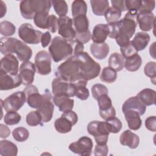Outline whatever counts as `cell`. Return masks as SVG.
I'll return each mask as SVG.
<instances>
[{
  "instance_id": "cell-1",
  "label": "cell",
  "mask_w": 156,
  "mask_h": 156,
  "mask_svg": "<svg viewBox=\"0 0 156 156\" xmlns=\"http://www.w3.org/2000/svg\"><path fill=\"white\" fill-rule=\"evenodd\" d=\"M75 42V39H66L59 36L55 37L48 49L52 60L55 62H59L73 56Z\"/></svg>"
},
{
  "instance_id": "cell-2",
  "label": "cell",
  "mask_w": 156,
  "mask_h": 156,
  "mask_svg": "<svg viewBox=\"0 0 156 156\" xmlns=\"http://www.w3.org/2000/svg\"><path fill=\"white\" fill-rule=\"evenodd\" d=\"M55 75L56 77L65 79L71 83L79 79L85 80L80 74V65L75 55L71 56L60 64L57 67Z\"/></svg>"
},
{
  "instance_id": "cell-3",
  "label": "cell",
  "mask_w": 156,
  "mask_h": 156,
  "mask_svg": "<svg viewBox=\"0 0 156 156\" xmlns=\"http://www.w3.org/2000/svg\"><path fill=\"white\" fill-rule=\"evenodd\" d=\"M80 69V74L86 80L98 77L101 71L100 65L95 62L87 52H82L76 55Z\"/></svg>"
},
{
  "instance_id": "cell-4",
  "label": "cell",
  "mask_w": 156,
  "mask_h": 156,
  "mask_svg": "<svg viewBox=\"0 0 156 156\" xmlns=\"http://www.w3.org/2000/svg\"><path fill=\"white\" fill-rule=\"evenodd\" d=\"M23 92L26 96L27 104L31 108L38 109L45 101V100L52 95L50 91L46 89L44 94H40L38 88L34 85H27L24 90Z\"/></svg>"
},
{
  "instance_id": "cell-5",
  "label": "cell",
  "mask_w": 156,
  "mask_h": 156,
  "mask_svg": "<svg viewBox=\"0 0 156 156\" xmlns=\"http://www.w3.org/2000/svg\"><path fill=\"white\" fill-rule=\"evenodd\" d=\"M88 132L94 136L98 144H105L107 143L108 132L105 121H92L87 126Z\"/></svg>"
},
{
  "instance_id": "cell-6",
  "label": "cell",
  "mask_w": 156,
  "mask_h": 156,
  "mask_svg": "<svg viewBox=\"0 0 156 156\" xmlns=\"http://www.w3.org/2000/svg\"><path fill=\"white\" fill-rule=\"evenodd\" d=\"M43 34L42 32L35 29L29 23H24L18 29L19 37L27 44H37L39 43Z\"/></svg>"
},
{
  "instance_id": "cell-7",
  "label": "cell",
  "mask_w": 156,
  "mask_h": 156,
  "mask_svg": "<svg viewBox=\"0 0 156 156\" xmlns=\"http://www.w3.org/2000/svg\"><path fill=\"white\" fill-rule=\"evenodd\" d=\"M26 101V96L23 91H16L9 96L4 101L1 100L2 107L7 112L19 110Z\"/></svg>"
},
{
  "instance_id": "cell-8",
  "label": "cell",
  "mask_w": 156,
  "mask_h": 156,
  "mask_svg": "<svg viewBox=\"0 0 156 156\" xmlns=\"http://www.w3.org/2000/svg\"><path fill=\"white\" fill-rule=\"evenodd\" d=\"M52 91L54 95L64 94L69 98L76 96V87L67 80L57 77L52 82Z\"/></svg>"
},
{
  "instance_id": "cell-9",
  "label": "cell",
  "mask_w": 156,
  "mask_h": 156,
  "mask_svg": "<svg viewBox=\"0 0 156 156\" xmlns=\"http://www.w3.org/2000/svg\"><path fill=\"white\" fill-rule=\"evenodd\" d=\"M51 56L46 51L38 52L35 57V66L37 73L45 76L51 72Z\"/></svg>"
},
{
  "instance_id": "cell-10",
  "label": "cell",
  "mask_w": 156,
  "mask_h": 156,
  "mask_svg": "<svg viewBox=\"0 0 156 156\" xmlns=\"http://www.w3.org/2000/svg\"><path fill=\"white\" fill-rule=\"evenodd\" d=\"M93 143L92 140L86 136H82L77 141L69 146V149L73 153L80 155L90 156L92 152Z\"/></svg>"
},
{
  "instance_id": "cell-11",
  "label": "cell",
  "mask_w": 156,
  "mask_h": 156,
  "mask_svg": "<svg viewBox=\"0 0 156 156\" xmlns=\"http://www.w3.org/2000/svg\"><path fill=\"white\" fill-rule=\"evenodd\" d=\"M58 33L64 38L74 39L76 30L73 27V20L67 16L60 17L58 20Z\"/></svg>"
},
{
  "instance_id": "cell-12",
  "label": "cell",
  "mask_w": 156,
  "mask_h": 156,
  "mask_svg": "<svg viewBox=\"0 0 156 156\" xmlns=\"http://www.w3.org/2000/svg\"><path fill=\"white\" fill-rule=\"evenodd\" d=\"M15 53L18 58L21 62H26L31 58L32 51L24 42L14 38L12 46V54Z\"/></svg>"
},
{
  "instance_id": "cell-13",
  "label": "cell",
  "mask_w": 156,
  "mask_h": 156,
  "mask_svg": "<svg viewBox=\"0 0 156 156\" xmlns=\"http://www.w3.org/2000/svg\"><path fill=\"white\" fill-rule=\"evenodd\" d=\"M0 73L17 74L19 69V62L16 57L13 54L5 55L1 60Z\"/></svg>"
},
{
  "instance_id": "cell-14",
  "label": "cell",
  "mask_w": 156,
  "mask_h": 156,
  "mask_svg": "<svg viewBox=\"0 0 156 156\" xmlns=\"http://www.w3.org/2000/svg\"><path fill=\"white\" fill-rule=\"evenodd\" d=\"M22 84V79L19 74L12 75L0 73V90H9L15 88Z\"/></svg>"
},
{
  "instance_id": "cell-15",
  "label": "cell",
  "mask_w": 156,
  "mask_h": 156,
  "mask_svg": "<svg viewBox=\"0 0 156 156\" xmlns=\"http://www.w3.org/2000/svg\"><path fill=\"white\" fill-rule=\"evenodd\" d=\"M35 66L30 61L24 62L20 66V75L22 79V84L26 86L31 85L34 80Z\"/></svg>"
},
{
  "instance_id": "cell-16",
  "label": "cell",
  "mask_w": 156,
  "mask_h": 156,
  "mask_svg": "<svg viewBox=\"0 0 156 156\" xmlns=\"http://www.w3.org/2000/svg\"><path fill=\"white\" fill-rule=\"evenodd\" d=\"M136 21L141 30L149 31L154 26L155 16L152 12H138Z\"/></svg>"
},
{
  "instance_id": "cell-17",
  "label": "cell",
  "mask_w": 156,
  "mask_h": 156,
  "mask_svg": "<svg viewBox=\"0 0 156 156\" xmlns=\"http://www.w3.org/2000/svg\"><path fill=\"white\" fill-rule=\"evenodd\" d=\"M146 110V106L144 105L136 96H133L127 99L123 104L122 107V112L127 110H134L140 115V116L144 114Z\"/></svg>"
},
{
  "instance_id": "cell-18",
  "label": "cell",
  "mask_w": 156,
  "mask_h": 156,
  "mask_svg": "<svg viewBox=\"0 0 156 156\" xmlns=\"http://www.w3.org/2000/svg\"><path fill=\"white\" fill-rule=\"evenodd\" d=\"M20 10L22 16L27 20L34 18L37 12L36 0H24L20 4Z\"/></svg>"
},
{
  "instance_id": "cell-19",
  "label": "cell",
  "mask_w": 156,
  "mask_h": 156,
  "mask_svg": "<svg viewBox=\"0 0 156 156\" xmlns=\"http://www.w3.org/2000/svg\"><path fill=\"white\" fill-rule=\"evenodd\" d=\"M53 96H50L43 102L42 105L37 109L42 117V122H48L50 121L52 118L54 110V105L53 104Z\"/></svg>"
},
{
  "instance_id": "cell-20",
  "label": "cell",
  "mask_w": 156,
  "mask_h": 156,
  "mask_svg": "<svg viewBox=\"0 0 156 156\" xmlns=\"http://www.w3.org/2000/svg\"><path fill=\"white\" fill-rule=\"evenodd\" d=\"M119 142L123 146H127L130 149L136 148L140 143V138L138 135L130 130L124 131L119 137Z\"/></svg>"
},
{
  "instance_id": "cell-21",
  "label": "cell",
  "mask_w": 156,
  "mask_h": 156,
  "mask_svg": "<svg viewBox=\"0 0 156 156\" xmlns=\"http://www.w3.org/2000/svg\"><path fill=\"white\" fill-rule=\"evenodd\" d=\"M109 34L108 24H98L96 25L93 30L91 40L94 43H104Z\"/></svg>"
},
{
  "instance_id": "cell-22",
  "label": "cell",
  "mask_w": 156,
  "mask_h": 156,
  "mask_svg": "<svg viewBox=\"0 0 156 156\" xmlns=\"http://www.w3.org/2000/svg\"><path fill=\"white\" fill-rule=\"evenodd\" d=\"M53 102L59 110L63 113L72 110L74 107V100L64 94L54 95Z\"/></svg>"
},
{
  "instance_id": "cell-23",
  "label": "cell",
  "mask_w": 156,
  "mask_h": 156,
  "mask_svg": "<svg viewBox=\"0 0 156 156\" xmlns=\"http://www.w3.org/2000/svg\"><path fill=\"white\" fill-rule=\"evenodd\" d=\"M123 113L130 129L136 130L141 127L142 121L138 112L134 110H127Z\"/></svg>"
},
{
  "instance_id": "cell-24",
  "label": "cell",
  "mask_w": 156,
  "mask_h": 156,
  "mask_svg": "<svg viewBox=\"0 0 156 156\" xmlns=\"http://www.w3.org/2000/svg\"><path fill=\"white\" fill-rule=\"evenodd\" d=\"M109 46L105 42L102 43H93L90 45V51L92 55L99 60L104 59L108 54Z\"/></svg>"
},
{
  "instance_id": "cell-25",
  "label": "cell",
  "mask_w": 156,
  "mask_h": 156,
  "mask_svg": "<svg viewBox=\"0 0 156 156\" xmlns=\"http://www.w3.org/2000/svg\"><path fill=\"white\" fill-rule=\"evenodd\" d=\"M149 41L150 36L147 33L140 32L135 34L131 43L137 51H140L146 48Z\"/></svg>"
},
{
  "instance_id": "cell-26",
  "label": "cell",
  "mask_w": 156,
  "mask_h": 156,
  "mask_svg": "<svg viewBox=\"0 0 156 156\" xmlns=\"http://www.w3.org/2000/svg\"><path fill=\"white\" fill-rule=\"evenodd\" d=\"M156 92L150 88H145L140 91L136 97L146 106L154 105L155 103Z\"/></svg>"
},
{
  "instance_id": "cell-27",
  "label": "cell",
  "mask_w": 156,
  "mask_h": 156,
  "mask_svg": "<svg viewBox=\"0 0 156 156\" xmlns=\"http://www.w3.org/2000/svg\"><path fill=\"white\" fill-rule=\"evenodd\" d=\"M18 154V147L15 144L9 140L0 141V154L2 156H16Z\"/></svg>"
},
{
  "instance_id": "cell-28",
  "label": "cell",
  "mask_w": 156,
  "mask_h": 156,
  "mask_svg": "<svg viewBox=\"0 0 156 156\" xmlns=\"http://www.w3.org/2000/svg\"><path fill=\"white\" fill-rule=\"evenodd\" d=\"M90 4L93 13L97 16L104 15L110 7L108 0H91Z\"/></svg>"
},
{
  "instance_id": "cell-29",
  "label": "cell",
  "mask_w": 156,
  "mask_h": 156,
  "mask_svg": "<svg viewBox=\"0 0 156 156\" xmlns=\"http://www.w3.org/2000/svg\"><path fill=\"white\" fill-rule=\"evenodd\" d=\"M124 58L121 54L118 52L113 53L108 59V67L115 71H120L124 67Z\"/></svg>"
},
{
  "instance_id": "cell-30",
  "label": "cell",
  "mask_w": 156,
  "mask_h": 156,
  "mask_svg": "<svg viewBox=\"0 0 156 156\" xmlns=\"http://www.w3.org/2000/svg\"><path fill=\"white\" fill-rule=\"evenodd\" d=\"M87 81L85 80H79L73 84L76 87V96L80 100H87L90 96L89 90L86 88Z\"/></svg>"
},
{
  "instance_id": "cell-31",
  "label": "cell",
  "mask_w": 156,
  "mask_h": 156,
  "mask_svg": "<svg viewBox=\"0 0 156 156\" xmlns=\"http://www.w3.org/2000/svg\"><path fill=\"white\" fill-rule=\"evenodd\" d=\"M73 22L77 33H83L89 30V21L86 15H81L73 18Z\"/></svg>"
},
{
  "instance_id": "cell-32",
  "label": "cell",
  "mask_w": 156,
  "mask_h": 156,
  "mask_svg": "<svg viewBox=\"0 0 156 156\" xmlns=\"http://www.w3.org/2000/svg\"><path fill=\"white\" fill-rule=\"evenodd\" d=\"M73 124L66 118L61 116L60 118L57 119L54 122L55 130L61 133H66L69 132L72 129Z\"/></svg>"
},
{
  "instance_id": "cell-33",
  "label": "cell",
  "mask_w": 156,
  "mask_h": 156,
  "mask_svg": "<svg viewBox=\"0 0 156 156\" xmlns=\"http://www.w3.org/2000/svg\"><path fill=\"white\" fill-rule=\"evenodd\" d=\"M142 63V59L141 57L138 54H135L127 59L124 62L125 68L131 72L136 71L138 70Z\"/></svg>"
},
{
  "instance_id": "cell-34",
  "label": "cell",
  "mask_w": 156,
  "mask_h": 156,
  "mask_svg": "<svg viewBox=\"0 0 156 156\" xmlns=\"http://www.w3.org/2000/svg\"><path fill=\"white\" fill-rule=\"evenodd\" d=\"M87 12V5L85 1L83 0H75L71 5V12L73 18L77 16L86 15Z\"/></svg>"
},
{
  "instance_id": "cell-35",
  "label": "cell",
  "mask_w": 156,
  "mask_h": 156,
  "mask_svg": "<svg viewBox=\"0 0 156 156\" xmlns=\"http://www.w3.org/2000/svg\"><path fill=\"white\" fill-rule=\"evenodd\" d=\"M49 16V12L40 11L36 12L34 17V23L35 26L41 29H47V21Z\"/></svg>"
},
{
  "instance_id": "cell-36",
  "label": "cell",
  "mask_w": 156,
  "mask_h": 156,
  "mask_svg": "<svg viewBox=\"0 0 156 156\" xmlns=\"http://www.w3.org/2000/svg\"><path fill=\"white\" fill-rule=\"evenodd\" d=\"M117 79V73L114 69L110 67H104L100 75V79L108 83L114 82Z\"/></svg>"
},
{
  "instance_id": "cell-37",
  "label": "cell",
  "mask_w": 156,
  "mask_h": 156,
  "mask_svg": "<svg viewBox=\"0 0 156 156\" xmlns=\"http://www.w3.org/2000/svg\"><path fill=\"white\" fill-rule=\"evenodd\" d=\"M106 127L110 133H117L122 129V124L119 119L116 117L111 118L105 120Z\"/></svg>"
},
{
  "instance_id": "cell-38",
  "label": "cell",
  "mask_w": 156,
  "mask_h": 156,
  "mask_svg": "<svg viewBox=\"0 0 156 156\" xmlns=\"http://www.w3.org/2000/svg\"><path fill=\"white\" fill-rule=\"evenodd\" d=\"M51 2L55 13L60 17L66 16L68 10L66 1L62 0H54L51 1Z\"/></svg>"
},
{
  "instance_id": "cell-39",
  "label": "cell",
  "mask_w": 156,
  "mask_h": 156,
  "mask_svg": "<svg viewBox=\"0 0 156 156\" xmlns=\"http://www.w3.org/2000/svg\"><path fill=\"white\" fill-rule=\"evenodd\" d=\"M104 16L108 24H110L119 21L121 16V12L112 6L108 8Z\"/></svg>"
},
{
  "instance_id": "cell-40",
  "label": "cell",
  "mask_w": 156,
  "mask_h": 156,
  "mask_svg": "<svg viewBox=\"0 0 156 156\" xmlns=\"http://www.w3.org/2000/svg\"><path fill=\"white\" fill-rule=\"evenodd\" d=\"M13 138L18 142H24L26 141L29 136L28 130L24 127L15 128L12 132Z\"/></svg>"
},
{
  "instance_id": "cell-41",
  "label": "cell",
  "mask_w": 156,
  "mask_h": 156,
  "mask_svg": "<svg viewBox=\"0 0 156 156\" xmlns=\"http://www.w3.org/2000/svg\"><path fill=\"white\" fill-rule=\"evenodd\" d=\"M16 27L15 25L10 21H3L0 23V33L5 37H10L15 33Z\"/></svg>"
},
{
  "instance_id": "cell-42",
  "label": "cell",
  "mask_w": 156,
  "mask_h": 156,
  "mask_svg": "<svg viewBox=\"0 0 156 156\" xmlns=\"http://www.w3.org/2000/svg\"><path fill=\"white\" fill-rule=\"evenodd\" d=\"M26 122L30 126H36L39 124L42 125V117L40 113L37 111H32L26 116Z\"/></svg>"
},
{
  "instance_id": "cell-43",
  "label": "cell",
  "mask_w": 156,
  "mask_h": 156,
  "mask_svg": "<svg viewBox=\"0 0 156 156\" xmlns=\"http://www.w3.org/2000/svg\"><path fill=\"white\" fill-rule=\"evenodd\" d=\"M21 119V115L16 112H7L4 116V121L7 125H15L19 123Z\"/></svg>"
},
{
  "instance_id": "cell-44",
  "label": "cell",
  "mask_w": 156,
  "mask_h": 156,
  "mask_svg": "<svg viewBox=\"0 0 156 156\" xmlns=\"http://www.w3.org/2000/svg\"><path fill=\"white\" fill-rule=\"evenodd\" d=\"M144 73L146 76L151 78L152 82L155 83L156 77V63L155 62H149L144 66Z\"/></svg>"
},
{
  "instance_id": "cell-45",
  "label": "cell",
  "mask_w": 156,
  "mask_h": 156,
  "mask_svg": "<svg viewBox=\"0 0 156 156\" xmlns=\"http://www.w3.org/2000/svg\"><path fill=\"white\" fill-rule=\"evenodd\" d=\"M97 101L99 110H106L113 106L112 100L107 94H104L99 96L97 99Z\"/></svg>"
},
{
  "instance_id": "cell-46",
  "label": "cell",
  "mask_w": 156,
  "mask_h": 156,
  "mask_svg": "<svg viewBox=\"0 0 156 156\" xmlns=\"http://www.w3.org/2000/svg\"><path fill=\"white\" fill-rule=\"evenodd\" d=\"M108 91L107 88L101 83L94 84L91 87V93L93 98L96 100H97V99L102 94H108Z\"/></svg>"
},
{
  "instance_id": "cell-47",
  "label": "cell",
  "mask_w": 156,
  "mask_h": 156,
  "mask_svg": "<svg viewBox=\"0 0 156 156\" xmlns=\"http://www.w3.org/2000/svg\"><path fill=\"white\" fill-rule=\"evenodd\" d=\"M120 51L121 52V55L124 58V59H127L136 54H138V51L135 49L134 46L132 45L131 41L127 44L126 46L121 47Z\"/></svg>"
},
{
  "instance_id": "cell-48",
  "label": "cell",
  "mask_w": 156,
  "mask_h": 156,
  "mask_svg": "<svg viewBox=\"0 0 156 156\" xmlns=\"http://www.w3.org/2000/svg\"><path fill=\"white\" fill-rule=\"evenodd\" d=\"M126 10L128 12H138L141 4V0H126L124 1Z\"/></svg>"
},
{
  "instance_id": "cell-49",
  "label": "cell",
  "mask_w": 156,
  "mask_h": 156,
  "mask_svg": "<svg viewBox=\"0 0 156 156\" xmlns=\"http://www.w3.org/2000/svg\"><path fill=\"white\" fill-rule=\"evenodd\" d=\"M58 19L54 15H49L47 21V29L52 33H55L58 29Z\"/></svg>"
},
{
  "instance_id": "cell-50",
  "label": "cell",
  "mask_w": 156,
  "mask_h": 156,
  "mask_svg": "<svg viewBox=\"0 0 156 156\" xmlns=\"http://www.w3.org/2000/svg\"><path fill=\"white\" fill-rule=\"evenodd\" d=\"M155 5L154 0H141V7L138 12H152L155 9Z\"/></svg>"
},
{
  "instance_id": "cell-51",
  "label": "cell",
  "mask_w": 156,
  "mask_h": 156,
  "mask_svg": "<svg viewBox=\"0 0 156 156\" xmlns=\"http://www.w3.org/2000/svg\"><path fill=\"white\" fill-rule=\"evenodd\" d=\"M91 38V34L90 33V31L88 30V31L83 33L76 32V36L74 39L82 43V44H85L88 43Z\"/></svg>"
},
{
  "instance_id": "cell-52",
  "label": "cell",
  "mask_w": 156,
  "mask_h": 156,
  "mask_svg": "<svg viewBox=\"0 0 156 156\" xmlns=\"http://www.w3.org/2000/svg\"><path fill=\"white\" fill-rule=\"evenodd\" d=\"M108 147L107 144H98L95 146L94 149V154L95 156H106L108 154Z\"/></svg>"
},
{
  "instance_id": "cell-53",
  "label": "cell",
  "mask_w": 156,
  "mask_h": 156,
  "mask_svg": "<svg viewBox=\"0 0 156 156\" xmlns=\"http://www.w3.org/2000/svg\"><path fill=\"white\" fill-rule=\"evenodd\" d=\"M99 115L104 120H107L111 118L115 117L116 110L113 106L106 110H99Z\"/></svg>"
},
{
  "instance_id": "cell-54",
  "label": "cell",
  "mask_w": 156,
  "mask_h": 156,
  "mask_svg": "<svg viewBox=\"0 0 156 156\" xmlns=\"http://www.w3.org/2000/svg\"><path fill=\"white\" fill-rule=\"evenodd\" d=\"M145 126L147 129L151 132H155L156 124H155V116H149L145 120Z\"/></svg>"
},
{
  "instance_id": "cell-55",
  "label": "cell",
  "mask_w": 156,
  "mask_h": 156,
  "mask_svg": "<svg viewBox=\"0 0 156 156\" xmlns=\"http://www.w3.org/2000/svg\"><path fill=\"white\" fill-rule=\"evenodd\" d=\"M61 116H64V117L66 118L67 119H68L72 122L73 126L77 123V120H78V117H77V114L76 113V112H74V111H72V110L63 113V114Z\"/></svg>"
},
{
  "instance_id": "cell-56",
  "label": "cell",
  "mask_w": 156,
  "mask_h": 156,
  "mask_svg": "<svg viewBox=\"0 0 156 156\" xmlns=\"http://www.w3.org/2000/svg\"><path fill=\"white\" fill-rule=\"evenodd\" d=\"M51 41V35L49 32L47 31L43 33L41 37L40 42L41 43V46L43 48L47 47Z\"/></svg>"
},
{
  "instance_id": "cell-57",
  "label": "cell",
  "mask_w": 156,
  "mask_h": 156,
  "mask_svg": "<svg viewBox=\"0 0 156 156\" xmlns=\"http://www.w3.org/2000/svg\"><path fill=\"white\" fill-rule=\"evenodd\" d=\"M111 3L112 4V7L119 10L121 12L126 10L124 1L123 0H112Z\"/></svg>"
},
{
  "instance_id": "cell-58",
  "label": "cell",
  "mask_w": 156,
  "mask_h": 156,
  "mask_svg": "<svg viewBox=\"0 0 156 156\" xmlns=\"http://www.w3.org/2000/svg\"><path fill=\"white\" fill-rule=\"evenodd\" d=\"M0 136L2 138H5L9 136L10 134V129L7 126H5L3 124H0Z\"/></svg>"
},
{
  "instance_id": "cell-59",
  "label": "cell",
  "mask_w": 156,
  "mask_h": 156,
  "mask_svg": "<svg viewBox=\"0 0 156 156\" xmlns=\"http://www.w3.org/2000/svg\"><path fill=\"white\" fill-rule=\"evenodd\" d=\"M84 46L83 44L82 43L76 40L75 44H74V55H76L79 53H80L82 52H83Z\"/></svg>"
},
{
  "instance_id": "cell-60",
  "label": "cell",
  "mask_w": 156,
  "mask_h": 156,
  "mask_svg": "<svg viewBox=\"0 0 156 156\" xmlns=\"http://www.w3.org/2000/svg\"><path fill=\"white\" fill-rule=\"evenodd\" d=\"M0 9H1L0 17L2 18L5 15L7 12V7H6L5 4L2 1H0Z\"/></svg>"
}]
</instances>
